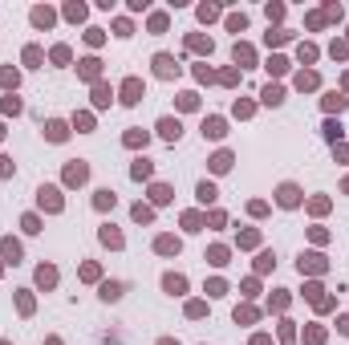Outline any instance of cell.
Masks as SVG:
<instances>
[{
    "label": "cell",
    "mask_w": 349,
    "mask_h": 345,
    "mask_svg": "<svg viewBox=\"0 0 349 345\" xmlns=\"http://www.w3.org/2000/svg\"><path fill=\"white\" fill-rule=\"evenodd\" d=\"M211 264H228V252H224V248H211Z\"/></svg>",
    "instance_id": "32"
},
{
    "label": "cell",
    "mask_w": 349,
    "mask_h": 345,
    "mask_svg": "<svg viewBox=\"0 0 349 345\" xmlns=\"http://www.w3.org/2000/svg\"><path fill=\"white\" fill-rule=\"evenodd\" d=\"M199 199H203V203L215 199V187H211V183H199Z\"/></svg>",
    "instance_id": "28"
},
{
    "label": "cell",
    "mask_w": 349,
    "mask_h": 345,
    "mask_svg": "<svg viewBox=\"0 0 349 345\" xmlns=\"http://www.w3.org/2000/svg\"><path fill=\"white\" fill-rule=\"evenodd\" d=\"M150 199H154V203H167V199H171V187H163V183H158L154 191H150Z\"/></svg>",
    "instance_id": "22"
},
{
    "label": "cell",
    "mask_w": 349,
    "mask_h": 345,
    "mask_svg": "<svg viewBox=\"0 0 349 345\" xmlns=\"http://www.w3.org/2000/svg\"><path fill=\"white\" fill-rule=\"evenodd\" d=\"M41 207H49V211H61V191H57V187H41Z\"/></svg>",
    "instance_id": "4"
},
{
    "label": "cell",
    "mask_w": 349,
    "mask_h": 345,
    "mask_svg": "<svg viewBox=\"0 0 349 345\" xmlns=\"http://www.w3.org/2000/svg\"><path fill=\"white\" fill-rule=\"evenodd\" d=\"M24 61H28V65H37V61H41V49L28 45V49H24Z\"/></svg>",
    "instance_id": "26"
},
{
    "label": "cell",
    "mask_w": 349,
    "mask_h": 345,
    "mask_svg": "<svg viewBox=\"0 0 349 345\" xmlns=\"http://www.w3.org/2000/svg\"><path fill=\"white\" fill-rule=\"evenodd\" d=\"M138 98H142V81H138V77H130V81H122V102H126V106H134Z\"/></svg>",
    "instance_id": "3"
},
{
    "label": "cell",
    "mask_w": 349,
    "mask_h": 345,
    "mask_svg": "<svg viewBox=\"0 0 349 345\" xmlns=\"http://www.w3.org/2000/svg\"><path fill=\"white\" fill-rule=\"evenodd\" d=\"M297 85H301V89H313V85H317V73H301Z\"/></svg>",
    "instance_id": "25"
},
{
    "label": "cell",
    "mask_w": 349,
    "mask_h": 345,
    "mask_svg": "<svg viewBox=\"0 0 349 345\" xmlns=\"http://www.w3.org/2000/svg\"><path fill=\"white\" fill-rule=\"evenodd\" d=\"M8 171H12V159H4V154H0V179H4Z\"/></svg>",
    "instance_id": "35"
},
{
    "label": "cell",
    "mask_w": 349,
    "mask_h": 345,
    "mask_svg": "<svg viewBox=\"0 0 349 345\" xmlns=\"http://www.w3.org/2000/svg\"><path fill=\"white\" fill-rule=\"evenodd\" d=\"M130 175H134V179H146V175H150V163H146V159H138V163H134V171H130Z\"/></svg>",
    "instance_id": "24"
},
{
    "label": "cell",
    "mask_w": 349,
    "mask_h": 345,
    "mask_svg": "<svg viewBox=\"0 0 349 345\" xmlns=\"http://www.w3.org/2000/svg\"><path fill=\"white\" fill-rule=\"evenodd\" d=\"M37 285H41V289L57 285V272H53V268H37Z\"/></svg>",
    "instance_id": "14"
},
{
    "label": "cell",
    "mask_w": 349,
    "mask_h": 345,
    "mask_svg": "<svg viewBox=\"0 0 349 345\" xmlns=\"http://www.w3.org/2000/svg\"><path fill=\"white\" fill-rule=\"evenodd\" d=\"M228 28H232V33H244V28H248V16L240 12V16H228Z\"/></svg>",
    "instance_id": "21"
},
{
    "label": "cell",
    "mask_w": 349,
    "mask_h": 345,
    "mask_svg": "<svg viewBox=\"0 0 349 345\" xmlns=\"http://www.w3.org/2000/svg\"><path fill=\"white\" fill-rule=\"evenodd\" d=\"M154 248H158L163 256H179V240H175V236H158V240H154Z\"/></svg>",
    "instance_id": "8"
},
{
    "label": "cell",
    "mask_w": 349,
    "mask_h": 345,
    "mask_svg": "<svg viewBox=\"0 0 349 345\" xmlns=\"http://www.w3.org/2000/svg\"><path fill=\"white\" fill-rule=\"evenodd\" d=\"M154 73H158V77H175V73H179V65H175V57H167V53H158V57H154Z\"/></svg>",
    "instance_id": "2"
},
{
    "label": "cell",
    "mask_w": 349,
    "mask_h": 345,
    "mask_svg": "<svg viewBox=\"0 0 349 345\" xmlns=\"http://www.w3.org/2000/svg\"><path fill=\"white\" fill-rule=\"evenodd\" d=\"M102 244H110V248H122V236H118V232L106 224V228H102Z\"/></svg>",
    "instance_id": "17"
},
{
    "label": "cell",
    "mask_w": 349,
    "mask_h": 345,
    "mask_svg": "<svg viewBox=\"0 0 349 345\" xmlns=\"http://www.w3.org/2000/svg\"><path fill=\"white\" fill-rule=\"evenodd\" d=\"M45 134H49V142H65V138H69V130H65V122H57V118H53L49 126H45Z\"/></svg>",
    "instance_id": "7"
},
{
    "label": "cell",
    "mask_w": 349,
    "mask_h": 345,
    "mask_svg": "<svg viewBox=\"0 0 349 345\" xmlns=\"http://www.w3.org/2000/svg\"><path fill=\"white\" fill-rule=\"evenodd\" d=\"M187 313H191V317H203V313H207V305H199V301H191V305H187Z\"/></svg>",
    "instance_id": "33"
},
{
    "label": "cell",
    "mask_w": 349,
    "mask_h": 345,
    "mask_svg": "<svg viewBox=\"0 0 349 345\" xmlns=\"http://www.w3.org/2000/svg\"><path fill=\"white\" fill-rule=\"evenodd\" d=\"M325 110H345V98H341V93H325Z\"/></svg>",
    "instance_id": "19"
},
{
    "label": "cell",
    "mask_w": 349,
    "mask_h": 345,
    "mask_svg": "<svg viewBox=\"0 0 349 345\" xmlns=\"http://www.w3.org/2000/svg\"><path fill=\"white\" fill-rule=\"evenodd\" d=\"M65 16H69V20H81V16H85V8H81V4H69V8H65Z\"/></svg>",
    "instance_id": "30"
},
{
    "label": "cell",
    "mask_w": 349,
    "mask_h": 345,
    "mask_svg": "<svg viewBox=\"0 0 349 345\" xmlns=\"http://www.w3.org/2000/svg\"><path fill=\"white\" fill-rule=\"evenodd\" d=\"M252 345H272V341L268 337H252Z\"/></svg>",
    "instance_id": "36"
},
{
    "label": "cell",
    "mask_w": 349,
    "mask_h": 345,
    "mask_svg": "<svg viewBox=\"0 0 349 345\" xmlns=\"http://www.w3.org/2000/svg\"><path fill=\"white\" fill-rule=\"evenodd\" d=\"M85 175H89V167H85V163H73V167L65 171V183H85Z\"/></svg>",
    "instance_id": "11"
},
{
    "label": "cell",
    "mask_w": 349,
    "mask_h": 345,
    "mask_svg": "<svg viewBox=\"0 0 349 345\" xmlns=\"http://www.w3.org/2000/svg\"><path fill=\"white\" fill-rule=\"evenodd\" d=\"M93 207H98V211L114 207V191H98V195H93Z\"/></svg>",
    "instance_id": "15"
},
{
    "label": "cell",
    "mask_w": 349,
    "mask_h": 345,
    "mask_svg": "<svg viewBox=\"0 0 349 345\" xmlns=\"http://www.w3.org/2000/svg\"><path fill=\"white\" fill-rule=\"evenodd\" d=\"M16 69H0V85H4V89H16Z\"/></svg>",
    "instance_id": "18"
},
{
    "label": "cell",
    "mask_w": 349,
    "mask_h": 345,
    "mask_svg": "<svg viewBox=\"0 0 349 345\" xmlns=\"http://www.w3.org/2000/svg\"><path fill=\"white\" fill-rule=\"evenodd\" d=\"M163 289H167L171 297H179V293L187 289V280H183V276H175V272H167V276H163Z\"/></svg>",
    "instance_id": "10"
},
{
    "label": "cell",
    "mask_w": 349,
    "mask_h": 345,
    "mask_svg": "<svg viewBox=\"0 0 349 345\" xmlns=\"http://www.w3.org/2000/svg\"><path fill=\"white\" fill-rule=\"evenodd\" d=\"M33 24H37V28H49V24H53V12H49V8H33Z\"/></svg>",
    "instance_id": "12"
},
{
    "label": "cell",
    "mask_w": 349,
    "mask_h": 345,
    "mask_svg": "<svg viewBox=\"0 0 349 345\" xmlns=\"http://www.w3.org/2000/svg\"><path fill=\"white\" fill-rule=\"evenodd\" d=\"M276 199H280V207H297V203H301V191H297L293 183H284L280 191H276Z\"/></svg>",
    "instance_id": "5"
},
{
    "label": "cell",
    "mask_w": 349,
    "mask_h": 345,
    "mask_svg": "<svg viewBox=\"0 0 349 345\" xmlns=\"http://www.w3.org/2000/svg\"><path fill=\"white\" fill-rule=\"evenodd\" d=\"M224 118H203V138H224Z\"/></svg>",
    "instance_id": "6"
},
{
    "label": "cell",
    "mask_w": 349,
    "mask_h": 345,
    "mask_svg": "<svg viewBox=\"0 0 349 345\" xmlns=\"http://www.w3.org/2000/svg\"><path fill=\"white\" fill-rule=\"evenodd\" d=\"M158 134H163L167 142H179L183 126H179V118H158Z\"/></svg>",
    "instance_id": "1"
},
{
    "label": "cell",
    "mask_w": 349,
    "mask_h": 345,
    "mask_svg": "<svg viewBox=\"0 0 349 345\" xmlns=\"http://www.w3.org/2000/svg\"><path fill=\"white\" fill-rule=\"evenodd\" d=\"M345 191H349V179H345Z\"/></svg>",
    "instance_id": "39"
},
{
    "label": "cell",
    "mask_w": 349,
    "mask_h": 345,
    "mask_svg": "<svg viewBox=\"0 0 349 345\" xmlns=\"http://www.w3.org/2000/svg\"><path fill=\"white\" fill-rule=\"evenodd\" d=\"M345 85H349V77H345Z\"/></svg>",
    "instance_id": "41"
},
{
    "label": "cell",
    "mask_w": 349,
    "mask_h": 345,
    "mask_svg": "<svg viewBox=\"0 0 349 345\" xmlns=\"http://www.w3.org/2000/svg\"><path fill=\"white\" fill-rule=\"evenodd\" d=\"M0 345H8V341H0Z\"/></svg>",
    "instance_id": "40"
},
{
    "label": "cell",
    "mask_w": 349,
    "mask_h": 345,
    "mask_svg": "<svg viewBox=\"0 0 349 345\" xmlns=\"http://www.w3.org/2000/svg\"><path fill=\"white\" fill-rule=\"evenodd\" d=\"M325 138H341V122H325Z\"/></svg>",
    "instance_id": "27"
},
{
    "label": "cell",
    "mask_w": 349,
    "mask_h": 345,
    "mask_svg": "<svg viewBox=\"0 0 349 345\" xmlns=\"http://www.w3.org/2000/svg\"><path fill=\"white\" fill-rule=\"evenodd\" d=\"M102 297H106V301H118V297H122V285H118V280H110V285H102Z\"/></svg>",
    "instance_id": "20"
},
{
    "label": "cell",
    "mask_w": 349,
    "mask_h": 345,
    "mask_svg": "<svg viewBox=\"0 0 349 345\" xmlns=\"http://www.w3.org/2000/svg\"><path fill=\"white\" fill-rule=\"evenodd\" d=\"M158 345H179V341H171V337H163V341H158Z\"/></svg>",
    "instance_id": "37"
},
{
    "label": "cell",
    "mask_w": 349,
    "mask_h": 345,
    "mask_svg": "<svg viewBox=\"0 0 349 345\" xmlns=\"http://www.w3.org/2000/svg\"><path fill=\"white\" fill-rule=\"evenodd\" d=\"M264 102H268V106H280V102H284V89H280V85H268V89H264Z\"/></svg>",
    "instance_id": "13"
},
{
    "label": "cell",
    "mask_w": 349,
    "mask_h": 345,
    "mask_svg": "<svg viewBox=\"0 0 349 345\" xmlns=\"http://www.w3.org/2000/svg\"><path fill=\"white\" fill-rule=\"evenodd\" d=\"M0 138H4V126H0Z\"/></svg>",
    "instance_id": "38"
},
{
    "label": "cell",
    "mask_w": 349,
    "mask_h": 345,
    "mask_svg": "<svg viewBox=\"0 0 349 345\" xmlns=\"http://www.w3.org/2000/svg\"><path fill=\"white\" fill-rule=\"evenodd\" d=\"M215 16H219V8H211V4H203V8H199V20H215Z\"/></svg>",
    "instance_id": "31"
},
{
    "label": "cell",
    "mask_w": 349,
    "mask_h": 345,
    "mask_svg": "<svg viewBox=\"0 0 349 345\" xmlns=\"http://www.w3.org/2000/svg\"><path fill=\"white\" fill-rule=\"evenodd\" d=\"M134 219H138V224H146V219H150V207H142V203H138V207H134Z\"/></svg>",
    "instance_id": "34"
},
{
    "label": "cell",
    "mask_w": 349,
    "mask_h": 345,
    "mask_svg": "<svg viewBox=\"0 0 349 345\" xmlns=\"http://www.w3.org/2000/svg\"><path fill=\"white\" fill-rule=\"evenodd\" d=\"M236 61H244V65H248V61H252V49H248V45H236Z\"/></svg>",
    "instance_id": "29"
},
{
    "label": "cell",
    "mask_w": 349,
    "mask_h": 345,
    "mask_svg": "<svg viewBox=\"0 0 349 345\" xmlns=\"http://www.w3.org/2000/svg\"><path fill=\"white\" fill-rule=\"evenodd\" d=\"M0 256H4L8 264H16V260H20V244H16V240H0Z\"/></svg>",
    "instance_id": "9"
},
{
    "label": "cell",
    "mask_w": 349,
    "mask_h": 345,
    "mask_svg": "<svg viewBox=\"0 0 349 345\" xmlns=\"http://www.w3.org/2000/svg\"><path fill=\"white\" fill-rule=\"evenodd\" d=\"M228 167H232V154H228V150H219L215 159H211V171H228Z\"/></svg>",
    "instance_id": "16"
},
{
    "label": "cell",
    "mask_w": 349,
    "mask_h": 345,
    "mask_svg": "<svg viewBox=\"0 0 349 345\" xmlns=\"http://www.w3.org/2000/svg\"><path fill=\"white\" fill-rule=\"evenodd\" d=\"M305 268L317 272V268H325V264H321V256H301V272H305Z\"/></svg>",
    "instance_id": "23"
}]
</instances>
